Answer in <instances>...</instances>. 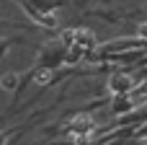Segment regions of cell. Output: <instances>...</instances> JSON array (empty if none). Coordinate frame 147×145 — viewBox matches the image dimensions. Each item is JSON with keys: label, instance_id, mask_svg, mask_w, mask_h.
<instances>
[{"label": "cell", "instance_id": "obj_5", "mask_svg": "<svg viewBox=\"0 0 147 145\" xmlns=\"http://www.w3.org/2000/svg\"><path fill=\"white\" fill-rule=\"evenodd\" d=\"M52 80H54V73H52L49 67H41V70L34 73V83H36V86H49Z\"/></svg>", "mask_w": 147, "mask_h": 145}, {"label": "cell", "instance_id": "obj_11", "mask_svg": "<svg viewBox=\"0 0 147 145\" xmlns=\"http://www.w3.org/2000/svg\"><path fill=\"white\" fill-rule=\"evenodd\" d=\"M134 145H147V138H140V140H137Z\"/></svg>", "mask_w": 147, "mask_h": 145}, {"label": "cell", "instance_id": "obj_10", "mask_svg": "<svg viewBox=\"0 0 147 145\" xmlns=\"http://www.w3.org/2000/svg\"><path fill=\"white\" fill-rule=\"evenodd\" d=\"M140 36H142V39H147V23H142V26H140Z\"/></svg>", "mask_w": 147, "mask_h": 145}, {"label": "cell", "instance_id": "obj_2", "mask_svg": "<svg viewBox=\"0 0 147 145\" xmlns=\"http://www.w3.org/2000/svg\"><path fill=\"white\" fill-rule=\"evenodd\" d=\"M72 132H78L80 138H88L93 132V117L90 114H78L72 119Z\"/></svg>", "mask_w": 147, "mask_h": 145}, {"label": "cell", "instance_id": "obj_6", "mask_svg": "<svg viewBox=\"0 0 147 145\" xmlns=\"http://www.w3.org/2000/svg\"><path fill=\"white\" fill-rule=\"evenodd\" d=\"M85 54V49L80 47V44H72V47H67V54H65V62H80V57Z\"/></svg>", "mask_w": 147, "mask_h": 145}, {"label": "cell", "instance_id": "obj_4", "mask_svg": "<svg viewBox=\"0 0 147 145\" xmlns=\"http://www.w3.org/2000/svg\"><path fill=\"white\" fill-rule=\"evenodd\" d=\"M36 21H39L41 26H47V29H57V26H59V16H57L54 10H44V13H36Z\"/></svg>", "mask_w": 147, "mask_h": 145}, {"label": "cell", "instance_id": "obj_3", "mask_svg": "<svg viewBox=\"0 0 147 145\" xmlns=\"http://www.w3.org/2000/svg\"><path fill=\"white\" fill-rule=\"evenodd\" d=\"M75 44H80L85 52L96 47V34L90 29H78V36H75Z\"/></svg>", "mask_w": 147, "mask_h": 145}, {"label": "cell", "instance_id": "obj_9", "mask_svg": "<svg viewBox=\"0 0 147 145\" xmlns=\"http://www.w3.org/2000/svg\"><path fill=\"white\" fill-rule=\"evenodd\" d=\"M137 93H142V96H147V80H145V83H140V86H137Z\"/></svg>", "mask_w": 147, "mask_h": 145}, {"label": "cell", "instance_id": "obj_7", "mask_svg": "<svg viewBox=\"0 0 147 145\" xmlns=\"http://www.w3.org/2000/svg\"><path fill=\"white\" fill-rule=\"evenodd\" d=\"M0 86H3V91H13V88L18 86V73H3Z\"/></svg>", "mask_w": 147, "mask_h": 145}, {"label": "cell", "instance_id": "obj_8", "mask_svg": "<svg viewBox=\"0 0 147 145\" xmlns=\"http://www.w3.org/2000/svg\"><path fill=\"white\" fill-rule=\"evenodd\" d=\"M132 109V101L127 99V93H119V99H116V104H114V112L116 114H124V112H129Z\"/></svg>", "mask_w": 147, "mask_h": 145}, {"label": "cell", "instance_id": "obj_1", "mask_svg": "<svg viewBox=\"0 0 147 145\" xmlns=\"http://www.w3.org/2000/svg\"><path fill=\"white\" fill-rule=\"evenodd\" d=\"M109 88H111L114 93H129L132 88H137V83H134L132 75H114L111 83H109Z\"/></svg>", "mask_w": 147, "mask_h": 145}]
</instances>
